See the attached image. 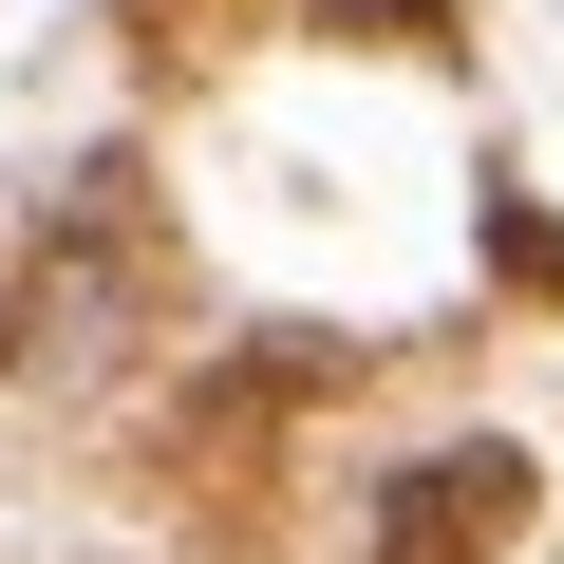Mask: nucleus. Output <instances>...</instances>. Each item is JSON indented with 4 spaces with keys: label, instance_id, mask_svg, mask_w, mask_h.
I'll return each instance as SVG.
<instances>
[{
    "label": "nucleus",
    "instance_id": "f257e3e1",
    "mask_svg": "<svg viewBox=\"0 0 564 564\" xmlns=\"http://www.w3.org/2000/svg\"><path fill=\"white\" fill-rule=\"evenodd\" d=\"M527 508H545V470L508 433H452L377 489V564H489V545H527Z\"/></svg>",
    "mask_w": 564,
    "mask_h": 564
},
{
    "label": "nucleus",
    "instance_id": "f03ea898",
    "mask_svg": "<svg viewBox=\"0 0 564 564\" xmlns=\"http://www.w3.org/2000/svg\"><path fill=\"white\" fill-rule=\"evenodd\" d=\"M321 39H377V57H414V39H452V0H321Z\"/></svg>",
    "mask_w": 564,
    "mask_h": 564
}]
</instances>
